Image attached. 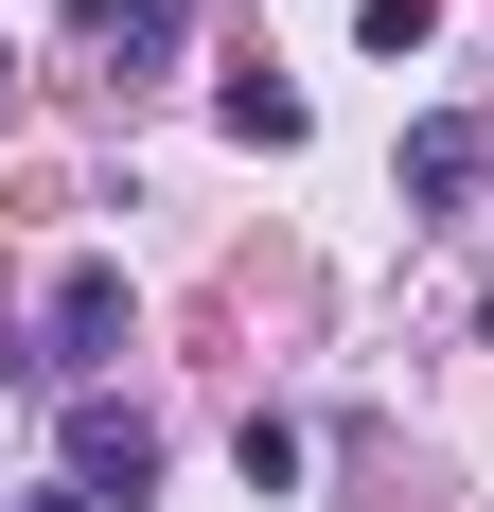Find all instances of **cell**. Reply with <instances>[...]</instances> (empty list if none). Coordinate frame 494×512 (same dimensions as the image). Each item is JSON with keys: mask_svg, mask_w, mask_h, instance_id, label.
I'll list each match as a JSON object with an SVG mask.
<instances>
[{"mask_svg": "<svg viewBox=\"0 0 494 512\" xmlns=\"http://www.w3.org/2000/svg\"><path fill=\"white\" fill-rule=\"evenodd\" d=\"M124 354V265H53V301H36V371H106Z\"/></svg>", "mask_w": 494, "mask_h": 512, "instance_id": "cell-1", "label": "cell"}, {"mask_svg": "<svg viewBox=\"0 0 494 512\" xmlns=\"http://www.w3.org/2000/svg\"><path fill=\"white\" fill-rule=\"evenodd\" d=\"M230 460H247V495H300V424H283V407H247V442H230Z\"/></svg>", "mask_w": 494, "mask_h": 512, "instance_id": "cell-6", "label": "cell"}, {"mask_svg": "<svg viewBox=\"0 0 494 512\" xmlns=\"http://www.w3.org/2000/svg\"><path fill=\"white\" fill-rule=\"evenodd\" d=\"M212 124H230V142H265V159H283V142H300V89H283V71H230V89H212Z\"/></svg>", "mask_w": 494, "mask_h": 512, "instance_id": "cell-5", "label": "cell"}, {"mask_svg": "<svg viewBox=\"0 0 494 512\" xmlns=\"http://www.w3.org/2000/svg\"><path fill=\"white\" fill-rule=\"evenodd\" d=\"M36 512H106V495H36Z\"/></svg>", "mask_w": 494, "mask_h": 512, "instance_id": "cell-8", "label": "cell"}, {"mask_svg": "<svg viewBox=\"0 0 494 512\" xmlns=\"http://www.w3.org/2000/svg\"><path fill=\"white\" fill-rule=\"evenodd\" d=\"M353 36H371V53H424V36H442V0H353Z\"/></svg>", "mask_w": 494, "mask_h": 512, "instance_id": "cell-7", "label": "cell"}, {"mask_svg": "<svg viewBox=\"0 0 494 512\" xmlns=\"http://www.w3.org/2000/svg\"><path fill=\"white\" fill-rule=\"evenodd\" d=\"M477 177H494V124L477 106H424L406 124V212H477Z\"/></svg>", "mask_w": 494, "mask_h": 512, "instance_id": "cell-2", "label": "cell"}, {"mask_svg": "<svg viewBox=\"0 0 494 512\" xmlns=\"http://www.w3.org/2000/svg\"><path fill=\"white\" fill-rule=\"evenodd\" d=\"M142 477H159V424L89 389V407H71V495H142Z\"/></svg>", "mask_w": 494, "mask_h": 512, "instance_id": "cell-3", "label": "cell"}, {"mask_svg": "<svg viewBox=\"0 0 494 512\" xmlns=\"http://www.w3.org/2000/svg\"><path fill=\"white\" fill-rule=\"evenodd\" d=\"M71 36L124 53V71H177V0H71Z\"/></svg>", "mask_w": 494, "mask_h": 512, "instance_id": "cell-4", "label": "cell"}]
</instances>
